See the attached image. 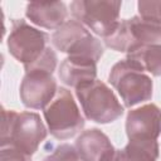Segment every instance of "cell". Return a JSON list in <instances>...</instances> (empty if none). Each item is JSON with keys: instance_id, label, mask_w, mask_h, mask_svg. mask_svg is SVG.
Instances as JSON below:
<instances>
[{"instance_id": "obj_13", "label": "cell", "mask_w": 161, "mask_h": 161, "mask_svg": "<svg viewBox=\"0 0 161 161\" xmlns=\"http://www.w3.org/2000/svg\"><path fill=\"white\" fill-rule=\"evenodd\" d=\"M158 157L157 140H128L121 150L119 161H156Z\"/></svg>"}, {"instance_id": "obj_10", "label": "cell", "mask_w": 161, "mask_h": 161, "mask_svg": "<svg viewBox=\"0 0 161 161\" xmlns=\"http://www.w3.org/2000/svg\"><path fill=\"white\" fill-rule=\"evenodd\" d=\"M25 16L39 28L57 30L68 18V8L63 1H33L26 5Z\"/></svg>"}, {"instance_id": "obj_5", "label": "cell", "mask_w": 161, "mask_h": 161, "mask_svg": "<svg viewBox=\"0 0 161 161\" xmlns=\"http://www.w3.org/2000/svg\"><path fill=\"white\" fill-rule=\"evenodd\" d=\"M43 116L52 136L58 140H68L75 136L84 127V118L70 93L59 87L54 98L43 109Z\"/></svg>"}, {"instance_id": "obj_16", "label": "cell", "mask_w": 161, "mask_h": 161, "mask_svg": "<svg viewBox=\"0 0 161 161\" xmlns=\"http://www.w3.org/2000/svg\"><path fill=\"white\" fill-rule=\"evenodd\" d=\"M57 60H58V58H57L54 49L48 47L35 62H33L31 64L24 65V69H25V72L43 70V72H48V73L53 74V72L55 70V67H57Z\"/></svg>"}, {"instance_id": "obj_17", "label": "cell", "mask_w": 161, "mask_h": 161, "mask_svg": "<svg viewBox=\"0 0 161 161\" xmlns=\"http://www.w3.org/2000/svg\"><path fill=\"white\" fill-rule=\"evenodd\" d=\"M43 161H80L75 146L69 143H62L55 147V150L48 155Z\"/></svg>"}, {"instance_id": "obj_7", "label": "cell", "mask_w": 161, "mask_h": 161, "mask_svg": "<svg viewBox=\"0 0 161 161\" xmlns=\"http://www.w3.org/2000/svg\"><path fill=\"white\" fill-rule=\"evenodd\" d=\"M49 39L48 33L31 26L23 19H15L13 20L6 45L16 60L23 65H28L35 62L48 48Z\"/></svg>"}, {"instance_id": "obj_6", "label": "cell", "mask_w": 161, "mask_h": 161, "mask_svg": "<svg viewBox=\"0 0 161 161\" xmlns=\"http://www.w3.org/2000/svg\"><path fill=\"white\" fill-rule=\"evenodd\" d=\"M122 3L114 0H74L69 9L73 18L103 39L117 28Z\"/></svg>"}, {"instance_id": "obj_11", "label": "cell", "mask_w": 161, "mask_h": 161, "mask_svg": "<svg viewBox=\"0 0 161 161\" xmlns=\"http://www.w3.org/2000/svg\"><path fill=\"white\" fill-rule=\"evenodd\" d=\"M59 79L68 87L78 88L97 79V62L82 57H67L58 69Z\"/></svg>"}, {"instance_id": "obj_15", "label": "cell", "mask_w": 161, "mask_h": 161, "mask_svg": "<svg viewBox=\"0 0 161 161\" xmlns=\"http://www.w3.org/2000/svg\"><path fill=\"white\" fill-rule=\"evenodd\" d=\"M127 59L137 63L145 72L161 77V43L140 47L127 53Z\"/></svg>"}, {"instance_id": "obj_4", "label": "cell", "mask_w": 161, "mask_h": 161, "mask_svg": "<svg viewBox=\"0 0 161 161\" xmlns=\"http://www.w3.org/2000/svg\"><path fill=\"white\" fill-rule=\"evenodd\" d=\"M75 96L86 118L96 123H111L123 114V106L114 92L99 79L75 88Z\"/></svg>"}, {"instance_id": "obj_8", "label": "cell", "mask_w": 161, "mask_h": 161, "mask_svg": "<svg viewBox=\"0 0 161 161\" xmlns=\"http://www.w3.org/2000/svg\"><path fill=\"white\" fill-rule=\"evenodd\" d=\"M58 91L52 73L43 70L25 72L19 88L21 103L30 109H44Z\"/></svg>"}, {"instance_id": "obj_3", "label": "cell", "mask_w": 161, "mask_h": 161, "mask_svg": "<svg viewBox=\"0 0 161 161\" xmlns=\"http://www.w3.org/2000/svg\"><path fill=\"white\" fill-rule=\"evenodd\" d=\"M108 80L128 108L152 98L153 83L151 77L137 63L127 58L117 62L111 68Z\"/></svg>"}, {"instance_id": "obj_9", "label": "cell", "mask_w": 161, "mask_h": 161, "mask_svg": "<svg viewBox=\"0 0 161 161\" xmlns=\"http://www.w3.org/2000/svg\"><path fill=\"white\" fill-rule=\"evenodd\" d=\"M126 133L128 140H157L161 135V108L147 103L131 109L126 118Z\"/></svg>"}, {"instance_id": "obj_18", "label": "cell", "mask_w": 161, "mask_h": 161, "mask_svg": "<svg viewBox=\"0 0 161 161\" xmlns=\"http://www.w3.org/2000/svg\"><path fill=\"white\" fill-rule=\"evenodd\" d=\"M138 15L153 18L161 21V0H151V1H138Z\"/></svg>"}, {"instance_id": "obj_2", "label": "cell", "mask_w": 161, "mask_h": 161, "mask_svg": "<svg viewBox=\"0 0 161 161\" xmlns=\"http://www.w3.org/2000/svg\"><path fill=\"white\" fill-rule=\"evenodd\" d=\"M106 47L121 53H131L145 45L161 43V21L135 15L119 20L114 31L103 39Z\"/></svg>"}, {"instance_id": "obj_1", "label": "cell", "mask_w": 161, "mask_h": 161, "mask_svg": "<svg viewBox=\"0 0 161 161\" xmlns=\"http://www.w3.org/2000/svg\"><path fill=\"white\" fill-rule=\"evenodd\" d=\"M0 146H13L28 156H33L40 143L47 138L45 127L40 116L35 112H16L3 107Z\"/></svg>"}, {"instance_id": "obj_19", "label": "cell", "mask_w": 161, "mask_h": 161, "mask_svg": "<svg viewBox=\"0 0 161 161\" xmlns=\"http://www.w3.org/2000/svg\"><path fill=\"white\" fill-rule=\"evenodd\" d=\"M0 161H31V157L13 146H5L1 147Z\"/></svg>"}, {"instance_id": "obj_14", "label": "cell", "mask_w": 161, "mask_h": 161, "mask_svg": "<svg viewBox=\"0 0 161 161\" xmlns=\"http://www.w3.org/2000/svg\"><path fill=\"white\" fill-rule=\"evenodd\" d=\"M89 30L77 20H67L50 36L52 44L62 53H67L69 48L80 38L87 35Z\"/></svg>"}, {"instance_id": "obj_12", "label": "cell", "mask_w": 161, "mask_h": 161, "mask_svg": "<svg viewBox=\"0 0 161 161\" xmlns=\"http://www.w3.org/2000/svg\"><path fill=\"white\" fill-rule=\"evenodd\" d=\"M74 146L80 161H103L114 151L108 136L98 128L83 131Z\"/></svg>"}]
</instances>
